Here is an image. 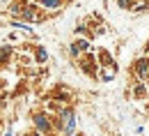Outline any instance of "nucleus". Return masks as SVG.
<instances>
[{"label": "nucleus", "instance_id": "f257e3e1", "mask_svg": "<svg viewBox=\"0 0 149 136\" xmlns=\"http://www.w3.org/2000/svg\"><path fill=\"white\" fill-rule=\"evenodd\" d=\"M35 125H37L39 132H48V129H51V125H48L46 116H37V118H35Z\"/></svg>", "mask_w": 149, "mask_h": 136}, {"label": "nucleus", "instance_id": "f03ea898", "mask_svg": "<svg viewBox=\"0 0 149 136\" xmlns=\"http://www.w3.org/2000/svg\"><path fill=\"white\" fill-rule=\"evenodd\" d=\"M149 69V60H138V74H145Z\"/></svg>", "mask_w": 149, "mask_h": 136}, {"label": "nucleus", "instance_id": "7ed1b4c3", "mask_svg": "<svg viewBox=\"0 0 149 136\" xmlns=\"http://www.w3.org/2000/svg\"><path fill=\"white\" fill-rule=\"evenodd\" d=\"M41 5H44V7H48V9H53V7L60 5V0H41Z\"/></svg>", "mask_w": 149, "mask_h": 136}, {"label": "nucleus", "instance_id": "20e7f679", "mask_svg": "<svg viewBox=\"0 0 149 136\" xmlns=\"http://www.w3.org/2000/svg\"><path fill=\"white\" fill-rule=\"evenodd\" d=\"M76 49H78V51H85V49H90V44H87L85 39H80V42H76Z\"/></svg>", "mask_w": 149, "mask_h": 136}, {"label": "nucleus", "instance_id": "39448f33", "mask_svg": "<svg viewBox=\"0 0 149 136\" xmlns=\"http://www.w3.org/2000/svg\"><path fill=\"white\" fill-rule=\"evenodd\" d=\"M37 60H39V62H46V51H44V49H39V51H37Z\"/></svg>", "mask_w": 149, "mask_h": 136}]
</instances>
